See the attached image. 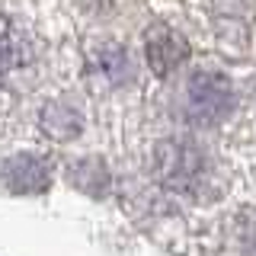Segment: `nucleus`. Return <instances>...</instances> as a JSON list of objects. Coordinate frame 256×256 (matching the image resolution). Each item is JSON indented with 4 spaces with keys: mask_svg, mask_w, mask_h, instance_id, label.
I'll use <instances>...</instances> for the list:
<instances>
[{
    "mask_svg": "<svg viewBox=\"0 0 256 256\" xmlns=\"http://www.w3.org/2000/svg\"><path fill=\"white\" fill-rule=\"evenodd\" d=\"M20 36H16V29H13V22L10 20H4L0 16V74H6V70H13L16 64H20Z\"/></svg>",
    "mask_w": 256,
    "mask_h": 256,
    "instance_id": "obj_3",
    "label": "nucleus"
},
{
    "mask_svg": "<svg viewBox=\"0 0 256 256\" xmlns=\"http://www.w3.org/2000/svg\"><path fill=\"white\" fill-rule=\"evenodd\" d=\"M144 52H148V64L157 77H166L186 61L189 45L180 32H173L170 26H150L148 36H144Z\"/></svg>",
    "mask_w": 256,
    "mask_h": 256,
    "instance_id": "obj_2",
    "label": "nucleus"
},
{
    "mask_svg": "<svg viewBox=\"0 0 256 256\" xmlns=\"http://www.w3.org/2000/svg\"><path fill=\"white\" fill-rule=\"evenodd\" d=\"M234 106V90H230V80L212 70H198L192 74L189 86H186V112L192 122L198 125H214Z\"/></svg>",
    "mask_w": 256,
    "mask_h": 256,
    "instance_id": "obj_1",
    "label": "nucleus"
}]
</instances>
